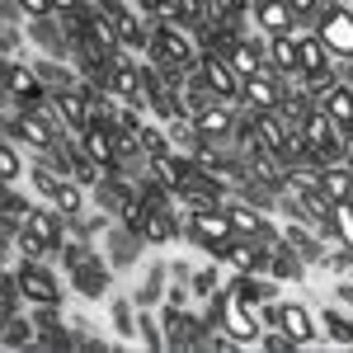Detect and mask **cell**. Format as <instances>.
I'll return each mask as SVG.
<instances>
[{
  "label": "cell",
  "instance_id": "obj_22",
  "mask_svg": "<svg viewBox=\"0 0 353 353\" xmlns=\"http://www.w3.org/2000/svg\"><path fill=\"white\" fill-rule=\"evenodd\" d=\"M325 334L334 339V344H353V321L339 316V311H325Z\"/></svg>",
  "mask_w": 353,
  "mask_h": 353
},
{
  "label": "cell",
  "instance_id": "obj_2",
  "mask_svg": "<svg viewBox=\"0 0 353 353\" xmlns=\"http://www.w3.org/2000/svg\"><path fill=\"white\" fill-rule=\"evenodd\" d=\"M5 137H10V141H24V146H33V151L43 156V151H52L66 132L48 118V109H24L19 118H5Z\"/></svg>",
  "mask_w": 353,
  "mask_h": 353
},
{
  "label": "cell",
  "instance_id": "obj_8",
  "mask_svg": "<svg viewBox=\"0 0 353 353\" xmlns=\"http://www.w3.org/2000/svg\"><path fill=\"white\" fill-rule=\"evenodd\" d=\"M283 94H288V81L278 71H259L245 81V109H278Z\"/></svg>",
  "mask_w": 353,
  "mask_h": 353
},
{
  "label": "cell",
  "instance_id": "obj_25",
  "mask_svg": "<svg viewBox=\"0 0 353 353\" xmlns=\"http://www.w3.org/2000/svg\"><path fill=\"white\" fill-rule=\"evenodd\" d=\"M141 339H146V349H165V330H156V321L141 311Z\"/></svg>",
  "mask_w": 353,
  "mask_h": 353
},
{
  "label": "cell",
  "instance_id": "obj_6",
  "mask_svg": "<svg viewBox=\"0 0 353 353\" xmlns=\"http://www.w3.org/2000/svg\"><path fill=\"white\" fill-rule=\"evenodd\" d=\"M81 146L99 165H104V174L123 165V151H118V128H113V123H90V128L81 132Z\"/></svg>",
  "mask_w": 353,
  "mask_h": 353
},
{
  "label": "cell",
  "instance_id": "obj_4",
  "mask_svg": "<svg viewBox=\"0 0 353 353\" xmlns=\"http://www.w3.org/2000/svg\"><path fill=\"white\" fill-rule=\"evenodd\" d=\"M5 90L19 94L24 109H43V104L52 99V85L43 81L38 66H28V61H5Z\"/></svg>",
  "mask_w": 353,
  "mask_h": 353
},
{
  "label": "cell",
  "instance_id": "obj_19",
  "mask_svg": "<svg viewBox=\"0 0 353 353\" xmlns=\"http://www.w3.org/2000/svg\"><path fill=\"white\" fill-rule=\"evenodd\" d=\"M0 179H5V184H19V179H24V156H19V141H5V151H0Z\"/></svg>",
  "mask_w": 353,
  "mask_h": 353
},
{
  "label": "cell",
  "instance_id": "obj_14",
  "mask_svg": "<svg viewBox=\"0 0 353 353\" xmlns=\"http://www.w3.org/2000/svg\"><path fill=\"white\" fill-rule=\"evenodd\" d=\"M179 226H184V221L174 217L170 208H156V212L146 217V226H141V241L146 245H170L174 236H179Z\"/></svg>",
  "mask_w": 353,
  "mask_h": 353
},
{
  "label": "cell",
  "instance_id": "obj_20",
  "mask_svg": "<svg viewBox=\"0 0 353 353\" xmlns=\"http://www.w3.org/2000/svg\"><path fill=\"white\" fill-rule=\"evenodd\" d=\"M14 250H19V254H24V259H48V254H52V245L43 241V236H38V231H19V241H14Z\"/></svg>",
  "mask_w": 353,
  "mask_h": 353
},
{
  "label": "cell",
  "instance_id": "obj_10",
  "mask_svg": "<svg viewBox=\"0 0 353 353\" xmlns=\"http://www.w3.org/2000/svg\"><path fill=\"white\" fill-rule=\"evenodd\" d=\"M269 48V66L283 76V81H297L301 76V61H297V33H278V38H264Z\"/></svg>",
  "mask_w": 353,
  "mask_h": 353
},
{
  "label": "cell",
  "instance_id": "obj_11",
  "mask_svg": "<svg viewBox=\"0 0 353 353\" xmlns=\"http://www.w3.org/2000/svg\"><path fill=\"white\" fill-rule=\"evenodd\" d=\"M71 273V283L81 288L85 297H104V288H109V264L99 259V254H90V259H81L76 269H66Z\"/></svg>",
  "mask_w": 353,
  "mask_h": 353
},
{
  "label": "cell",
  "instance_id": "obj_1",
  "mask_svg": "<svg viewBox=\"0 0 353 353\" xmlns=\"http://www.w3.org/2000/svg\"><path fill=\"white\" fill-rule=\"evenodd\" d=\"M311 28L325 38L334 61H353V10H349V0H325Z\"/></svg>",
  "mask_w": 353,
  "mask_h": 353
},
{
  "label": "cell",
  "instance_id": "obj_9",
  "mask_svg": "<svg viewBox=\"0 0 353 353\" xmlns=\"http://www.w3.org/2000/svg\"><path fill=\"white\" fill-rule=\"evenodd\" d=\"M226 61L241 71V81L259 76V71H273V66H269V48H264V43H254V38H236V43H231V52H226Z\"/></svg>",
  "mask_w": 353,
  "mask_h": 353
},
{
  "label": "cell",
  "instance_id": "obj_23",
  "mask_svg": "<svg viewBox=\"0 0 353 353\" xmlns=\"http://www.w3.org/2000/svg\"><path fill=\"white\" fill-rule=\"evenodd\" d=\"M14 5H19V14H24L28 24H33V19H52V14H57L52 0H14Z\"/></svg>",
  "mask_w": 353,
  "mask_h": 353
},
{
  "label": "cell",
  "instance_id": "obj_21",
  "mask_svg": "<svg viewBox=\"0 0 353 353\" xmlns=\"http://www.w3.org/2000/svg\"><path fill=\"white\" fill-rule=\"evenodd\" d=\"M259 349L283 353V349H297V339H292V334H288L283 325H264V334H259Z\"/></svg>",
  "mask_w": 353,
  "mask_h": 353
},
{
  "label": "cell",
  "instance_id": "obj_7",
  "mask_svg": "<svg viewBox=\"0 0 353 353\" xmlns=\"http://www.w3.org/2000/svg\"><path fill=\"white\" fill-rule=\"evenodd\" d=\"M297 10L288 0H254V28L264 38H278V33H297Z\"/></svg>",
  "mask_w": 353,
  "mask_h": 353
},
{
  "label": "cell",
  "instance_id": "obj_5",
  "mask_svg": "<svg viewBox=\"0 0 353 353\" xmlns=\"http://www.w3.org/2000/svg\"><path fill=\"white\" fill-rule=\"evenodd\" d=\"M297 61H301V76L306 81H321L334 71V52L325 48V38L316 28H297Z\"/></svg>",
  "mask_w": 353,
  "mask_h": 353
},
{
  "label": "cell",
  "instance_id": "obj_12",
  "mask_svg": "<svg viewBox=\"0 0 353 353\" xmlns=\"http://www.w3.org/2000/svg\"><path fill=\"white\" fill-rule=\"evenodd\" d=\"M28 231H38V236H43V241L52 245V250H61V245H66V236H71V231H66V221H61V212H57V208H33V212H28V221H24Z\"/></svg>",
  "mask_w": 353,
  "mask_h": 353
},
{
  "label": "cell",
  "instance_id": "obj_17",
  "mask_svg": "<svg viewBox=\"0 0 353 353\" xmlns=\"http://www.w3.org/2000/svg\"><path fill=\"white\" fill-rule=\"evenodd\" d=\"M113 330H118V339H141V321H137V311H132L128 297L113 301Z\"/></svg>",
  "mask_w": 353,
  "mask_h": 353
},
{
  "label": "cell",
  "instance_id": "obj_27",
  "mask_svg": "<svg viewBox=\"0 0 353 353\" xmlns=\"http://www.w3.org/2000/svg\"><path fill=\"white\" fill-rule=\"evenodd\" d=\"M339 81H344V85L353 90V61H344V66H339Z\"/></svg>",
  "mask_w": 353,
  "mask_h": 353
},
{
  "label": "cell",
  "instance_id": "obj_26",
  "mask_svg": "<svg viewBox=\"0 0 353 353\" xmlns=\"http://www.w3.org/2000/svg\"><path fill=\"white\" fill-rule=\"evenodd\" d=\"M193 292H198V297H217V269L198 273V278H193Z\"/></svg>",
  "mask_w": 353,
  "mask_h": 353
},
{
  "label": "cell",
  "instance_id": "obj_3",
  "mask_svg": "<svg viewBox=\"0 0 353 353\" xmlns=\"http://www.w3.org/2000/svg\"><path fill=\"white\" fill-rule=\"evenodd\" d=\"M14 278H19V292H24L28 306H61V283L43 259H24L14 269Z\"/></svg>",
  "mask_w": 353,
  "mask_h": 353
},
{
  "label": "cell",
  "instance_id": "obj_13",
  "mask_svg": "<svg viewBox=\"0 0 353 353\" xmlns=\"http://www.w3.org/2000/svg\"><path fill=\"white\" fill-rule=\"evenodd\" d=\"M283 330L297 339V349L316 344V321H311V306H301V301H283Z\"/></svg>",
  "mask_w": 353,
  "mask_h": 353
},
{
  "label": "cell",
  "instance_id": "obj_24",
  "mask_svg": "<svg viewBox=\"0 0 353 353\" xmlns=\"http://www.w3.org/2000/svg\"><path fill=\"white\" fill-rule=\"evenodd\" d=\"M288 5H292V10H297V19L306 28L316 24V14H321V5H325V0H288Z\"/></svg>",
  "mask_w": 353,
  "mask_h": 353
},
{
  "label": "cell",
  "instance_id": "obj_18",
  "mask_svg": "<svg viewBox=\"0 0 353 353\" xmlns=\"http://www.w3.org/2000/svg\"><path fill=\"white\" fill-rule=\"evenodd\" d=\"M5 349H24V344H38V330L28 325V321H19V311L14 316H5V339H0Z\"/></svg>",
  "mask_w": 353,
  "mask_h": 353
},
{
  "label": "cell",
  "instance_id": "obj_15",
  "mask_svg": "<svg viewBox=\"0 0 353 353\" xmlns=\"http://www.w3.org/2000/svg\"><path fill=\"white\" fill-rule=\"evenodd\" d=\"M301 264H306V259H301L288 241L273 245V259H269V273H273V278H283V283H288V278H301Z\"/></svg>",
  "mask_w": 353,
  "mask_h": 353
},
{
  "label": "cell",
  "instance_id": "obj_16",
  "mask_svg": "<svg viewBox=\"0 0 353 353\" xmlns=\"http://www.w3.org/2000/svg\"><path fill=\"white\" fill-rule=\"evenodd\" d=\"M283 241L297 250L301 259H325V245L321 241H311V231L301 226V221H288V231H283Z\"/></svg>",
  "mask_w": 353,
  "mask_h": 353
}]
</instances>
